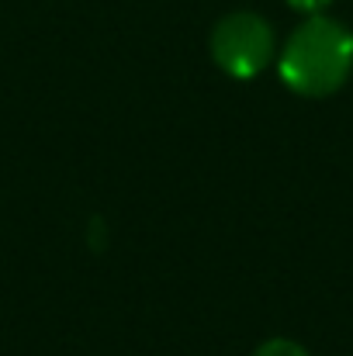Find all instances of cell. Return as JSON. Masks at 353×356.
Listing matches in <instances>:
<instances>
[{
  "instance_id": "obj_1",
  "label": "cell",
  "mask_w": 353,
  "mask_h": 356,
  "mask_svg": "<svg viewBox=\"0 0 353 356\" xmlns=\"http://www.w3.org/2000/svg\"><path fill=\"white\" fill-rule=\"evenodd\" d=\"M277 70L301 97H326L340 90L353 70V31L333 17L312 14L288 38Z\"/></svg>"
},
{
  "instance_id": "obj_4",
  "label": "cell",
  "mask_w": 353,
  "mask_h": 356,
  "mask_svg": "<svg viewBox=\"0 0 353 356\" xmlns=\"http://www.w3.org/2000/svg\"><path fill=\"white\" fill-rule=\"evenodd\" d=\"M295 10H301V14H319L322 7H329L333 0H288Z\"/></svg>"
},
{
  "instance_id": "obj_2",
  "label": "cell",
  "mask_w": 353,
  "mask_h": 356,
  "mask_svg": "<svg viewBox=\"0 0 353 356\" xmlns=\"http://www.w3.org/2000/svg\"><path fill=\"white\" fill-rule=\"evenodd\" d=\"M212 56L233 80H253L274 59V31L256 14H229L212 31Z\"/></svg>"
},
{
  "instance_id": "obj_3",
  "label": "cell",
  "mask_w": 353,
  "mask_h": 356,
  "mask_svg": "<svg viewBox=\"0 0 353 356\" xmlns=\"http://www.w3.org/2000/svg\"><path fill=\"white\" fill-rule=\"evenodd\" d=\"M253 356H308V353H305L298 343H291V339H270V343H263Z\"/></svg>"
}]
</instances>
